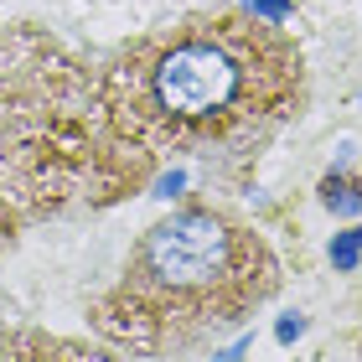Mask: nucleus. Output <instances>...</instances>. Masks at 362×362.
Instances as JSON below:
<instances>
[{
  "label": "nucleus",
  "mask_w": 362,
  "mask_h": 362,
  "mask_svg": "<svg viewBox=\"0 0 362 362\" xmlns=\"http://www.w3.org/2000/svg\"><path fill=\"white\" fill-rule=\"evenodd\" d=\"M300 83V52L269 26L233 16L187 21L140 37L114 57L104 104L114 124L145 151H197L259 135Z\"/></svg>",
  "instance_id": "1"
},
{
  "label": "nucleus",
  "mask_w": 362,
  "mask_h": 362,
  "mask_svg": "<svg viewBox=\"0 0 362 362\" xmlns=\"http://www.w3.org/2000/svg\"><path fill=\"white\" fill-rule=\"evenodd\" d=\"M274 290L264 243L238 233L218 212H176L140 238L124 285L104 305V332L129 347L166 352L202 326L243 321Z\"/></svg>",
  "instance_id": "2"
},
{
  "label": "nucleus",
  "mask_w": 362,
  "mask_h": 362,
  "mask_svg": "<svg viewBox=\"0 0 362 362\" xmlns=\"http://www.w3.org/2000/svg\"><path fill=\"white\" fill-rule=\"evenodd\" d=\"M321 202L332 207V212H362V187H357V181H337V176H326Z\"/></svg>",
  "instance_id": "3"
},
{
  "label": "nucleus",
  "mask_w": 362,
  "mask_h": 362,
  "mask_svg": "<svg viewBox=\"0 0 362 362\" xmlns=\"http://www.w3.org/2000/svg\"><path fill=\"white\" fill-rule=\"evenodd\" d=\"M357 259H362V228L337 233V238H332V264H337V269H357Z\"/></svg>",
  "instance_id": "4"
},
{
  "label": "nucleus",
  "mask_w": 362,
  "mask_h": 362,
  "mask_svg": "<svg viewBox=\"0 0 362 362\" xmlns=\"http://www.w3.org/2000/svg\"><path fill=\"white\" fill-rule=\"evenodd\" d=\"M243 11H249V16H259V21L285 26L290 16H295V0H243Z\"/></svg>",
  "instance_id": "5"
},
{
  "label": "nucleus",
  "mask_w": 362,
  "mask_h": 362,
  "mask_svg": "<svg viewBox=\"0 0 362 362\" xmlns=\"http://www.w3.org/2000/svg\"><path fill=\"white\" fill-rule=\"evenodd\" d=\"M274 337H279V341H285V347H290L295 337H305V316H300V310H290V316H279V326H274Z\"/></svg>",
  "instance_id": "6"
},
{
  "label": "nucleus",
  "mask_w": 362,
  "mask_h": 362,
  "mask_svg": "<svg viewBox=\"0 0 362 362\" xmlns=\"http://www.w3.org/2000/svg\"><path fill=\"white\" fill-rule=\"evenodd\" d=\"M181 187H187V171H166V176H160V192H156V197H181Z\"/></svg>",
  "instance_id": "7"
},
{
  "label": "nucleus",
  "mask_w": 362,
  "mask_h": 362,
  "mask_svg": "<svg viewBox=\"0 0 362 362\" xmlns=\"http://www.w3.org/2000/svg\"><path fill=\"white\" fill-rule=\"evenodd\" d=\"M243 357H249V337H238L233 347H223V352H218V362H243Z\"/></svg>",
  "instance_id": "8"
}]
</instances>
